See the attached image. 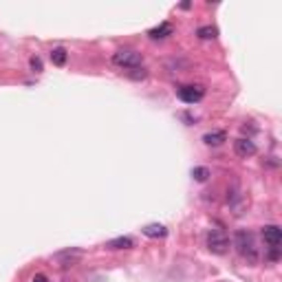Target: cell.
<instances>
[{
    "label": "cell",
    "instance_id": "cell-1",
    "mask_svg": "<svg viewBox=\"0 0 282 282\" xmlns=\"http://www.w3.org/2000/svg\"><path fill=\"white\" fill-rule=\"evenodd\" d=\"M234 245H236V249H238V254H240L247 262H251V265H256V262H258L260 254H258V247H256V238H254V234H251V231H247V229L236 231Z\"/></svg>",
    "mask_w": 282,
    "mask_h": 282
},
{
    "label": "cell",
    "instance_id": "cell-2",
    "mask_svg": "<svg viewBox=\"0 0 282 282\" xmlns=\"http://www.w3.org/2000/svg\"><path fill=\"white\" fill-rule=\"evenodd\" d=\"M143 57L139 51H135V49H119V51L113 56V64L119 68H137L141 66Z\"/></svg>",
    "mask_w": 282,
    "mask_h": 282
},
{
    "label": "cell",
    "instance_id": "cell-3",
    "mask_svg": "<svg viewBox=\"0 0 282 282\" xmlns=\"http://www.w3.org/2000/svg\"><path fill=\"white\" fill-rule=\"evenodd\" d=\"M207 247H210V251L216 256L227 254V251H229V236L223 229H212L210 234H207Z\"/></svg>",
    "mask_w": 282,
    "mask_h": 282
},
{
    "label": "cell",
    "instance_id": "cell-4",
    "mask_svg": "<svg viewBox=\"0 0 282 282\" xmlns=\"http://www.w3.org/2000/svg\"><path fill=\"white\" fill-rule=\"evenodd\" d=\"M176 95H179V100L185 102V104H196L205 97V88H203L201 84H185V86L176 88Z\"/></svg>",
    "mask_w": 282,
    "mask_h": 282
},
{
    "label": "cell",
    "instance_id": "cell-5",
    "mask_svg": "<svg viewBox=\"0 0 282 282\" xmlns=\"http://www.w3.org/2000/svg\"><path fill=\"white\" fill-rule=\"evenodd\" d=\"M262 238L269 245V249H280L282 242V229L278 225H265L262 227Z\"/></svg>",
    "mask_w": 282,
    "mask_h": 282
},
{
    "label": "cell",
    "instance_id": "cell-6",
    "mask_svg": "<svg viewBox=\"0 0 282 282\" xmlns=\"http://www.w3.org/2000/svg\"><path fill=\"white\" fill-rule=\"evenodd\" d=\"M234 152L242 159H247V157H254L256 155V143L251 139H236L234 141Z\"/></svg>",
    "mask_w": 282,
    "mask_h": 282
},
{
    "label": "cell",
    "instance_id": "cell-7",
    "mask_svg": "<svg viewBox=\"0 0 282 282\" xmlns=\"http://www.w3.org/2000/svg\"><path fill=\"white\" fill-rule=\"evenodd\" d=\"M172 33H174V27H172L170 22H161L159 27L150 29V31H148V36H150L152 40H161V38H168V36H172Z\"/></svg>",
    "mask_w": 282,
    "mask_h": 282
},
{
    "label": "cell",
    "instance_id": "cell-8",
    "mask_svg": "<svg viewBox=\"0 0 282 282\" xmlns=\"http://www.w3.org/2000/svg\"><path fill=\"white\" fill-rule=\"evenodd\" d=\"M143 234L148 236V238H163V236H168V229L159 223H152V225H146L143 227Z\"/></svg>",
    "mask_w": 282,
    "mask_h": 282
},
{
    "label": "cell",
    "instance_id": "cell-9",
    "mask_svg": "<svg viewBox=\"0 0 282 282\" xmlns=\"http://www.w3.org/2000/svg\"><path fill=\"white\" fill-rule=\"evenodd\" d=\"M132 245H135V242H132L130 236H119V238H113L106 242L108 249H130Z\"/></svg>",
    "mask_w": 282,
    "mask_h": 282
},
{
    "label": "cell",
    "instance_id": "cell-10",
    "mask_svg": "<svg viewBox=\"0 0 282 282\" xmlns=\"http://www.w3.org/2000/svg\"><path fill=\"white\" fill-rule=\"evenodd\" d=\"M225 139H227V135L223 130H214V132H207V135H203V141H205L207 146H221Z\"/></svg>",
    "mask_w": 282,
    "mask_h": 282
},
{
    "label": "cell",
    "instance_id": "cell-11",
    "mask_svg": "<svg viewBox=\"0 0 282 282\" xmlns=\"http://www.w3.org/2000/svg\"><path fill=\"white\" fill-rule=\"evenodd\" d=\"M51 62L56 64V66H64L66 64V49H62V47H56L51 51Z\"/></svg>",
    "mask_w": 282,
    "mask_h": 282
},
{
    "label": "cell",
    "instance_id": "cell-12",
    "mask_svg": "<svg viewBox=\"0 0 282 282\" xmlns=\"http://www.w3.org/2000/svg\"><path fill=\"white\" fill-rule=\"evenodd\" d=\"M192 176H194V181L205 183L207 179H210V170H207L205 166H199V168H194V170H192Z\"/></svg>",
    "mask_w": 282,
    "mask_h": 282
},
{
    "label": "cell",
    "instance_id": "cell-13",
    "mask_svg": "<svg viewBox=\"0 0 282 282\" xmlns=\"http://www.w3.org/2000/svg\"><path fill=\"white\" fill-rule=\"evenodd\" d=\"M196 36H199L201 40H214V38H216V29L214 27H201L199 31H196Z\"/></svg>",
    "mask_w": 282,
    "mask_h": 282
},
{
    "label": "cell",
    "instance_id": "cell-14",
    "mask_svg": "<svg viewBox=\"0 0 282 282\" xmlns=\"http://www.w3.org/2000/svg\"><path fill=\"white\" fill-rule=\"evenodd\" d=\"M128 77H130V80H135V82H139V80H146L148 77V71L143 66H137V68H130V71H128Z\"/></svg>",
    "mask_w": 282,
    "mask_h": 282
},
{
    "label": "cell",
    "instance_id": "cell-15",
    "mask_svg": "<svg viewBox=\"0 0 282 282\" xmlns=\"http://www.w3.org/2000/svg\"><path fill=\"white\" fill-rule=\"evenodd\" d=\"M31 68H33L36 73L42 71V60H40V57H31Z\"/></svg>",
    "mask_w": 282,
    "mask_h": 282
},
{
    "label": "cell",
    "instance_id": "cell-16",
    "mask_svg": "<svg viewBox=\"0 0 282 282\" xmlns=\"http://www.w3.org/2000/svg\"><path fill=\"white\" fill-rule=\"evenodd\" d=\"M33 282H49V280H47V276L38 274V276H33Z\"/></svg>",
    "mask_w": 282,
    "mask_h": 282
}]
</instances>
